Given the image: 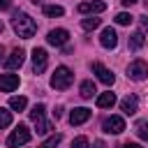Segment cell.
<instances>
[{
    "instance_id": "6da1fadb",
    "label": "cell",
    "mask_w": 148,
    "mask_h": 148,
    "mask_svg": "<svg viewBox=\"0 0 148 148\" xmlns=\"http://www.w3.org/2000/svg\"><path fill=\"white\" fill-rule=\"evenodd\" d=\"M12 25H14V32L23 39H30L35 32H37V23L25 14V12H14L12 16Z\"/></svg>"
},
{
    "instance_id": "7a4b0ae2",
    "label": "cell",
    "mask_w": 148,
    "mask_h": 148,
    "mask_svg": "<svg viewBox=\"0 0 148 148\" xmlns=\"http://www.w3.org/2000/svg\"><path fill=\"white\" fill-rule=\"evenodd\" d=\"M72 81H74V74H72L69 67H56V72H53V76H51V88H56V90H67V88L72 86Z\"/></svg>"
},
{
    "instance_id": "3957f363",
    "label": "cell",
    "mask_w": 148,
    "mask_h": 148,
    "mask_svg": "<svg viewBox=\"0 0 148 148\" xmlns=\"http://www.w3.org/2000/svg\"><path fill=\"white\" fill-rule=\"evenodd\" d=\"M28 141H30V130L25 125H16V130L7 136V146L9 148H18V146H23Z\"/></svg>"
},
{
    "instance_id": "277c9868",
    "label": "cell",
    "mask_w": 148,
    "mask_h": 148,
    "mask_svg": "<svg viewBox=\"0 0 148 148\" xmlns=\"http://www.w3.org/2000/svg\"><path fill=\"white\" fill-rule=\"evenodd\" d=\"M127 76L134 79V81H143V79L148 76V62H146V60H134V62H130Z\"/></svg>"
},
{
    "instance_id": "5b68a950",
    "label": "cell",
    "mask_w": 148,
    "mask_h": 148,
    "mask_svg": "<svg viewBox=\"0 0 148 148\" xmlns=\"http://www.w3.org/2000/svg\"><path fill=\"white\" fill-rule=\"evenodd\" d=\"M102 130H104L106 134H120V132L125 130V120H123L120 116H109V118H104Z\"/></svg>"
},
{
    "instance_id": "8992f818",
    "label": "cell",
    "mask_w": 148,
    "mask_h": 148,
    "mask_svg": "<svg viewBox=\"0 0 148 148\" xmlns=\"http://www.w3.org/2000/svg\"><path fill=\"white\" fill-rule=\"evenodd\" d=\"M46 62H49V56L44 49H32V69L35 74H42L46 69Z\"/></svg>"
},
{
    "instance_id": "52a82bcc",
    "label": "cell",
    "mask_w": 148,
    "mask_h": 148,
    "mask_svg": "<svg viewBox=\"0 0 148 148\" xmlns=\"http://www.w3.org/2000/svg\"><path fill=\"white\" fill-rule=\"evenodd\" d=\"M92 72L97 74V79H99V81H102L104 86H113L116 76H113V74H111V72H109V69H106V67H104L102 62H92Z\"/></svg>"
},
{
    "instance_id": "ba28073f",
    "label": "cell",
    "mask_w": 148,
    "mask_h": 148,
    "mask_svg": "<svg viewBox=\"0 0 148 148\" xmlns=\"http://www.w3.org/2000/svg\"><path fill=\"white\" fill-rule=\"evenodd\" d=\"M46 39H49V44H51V46H62V44L69 39V32H67L65 28H56V30H51V32H49V37H46Z\"/></svg>"
},
{
    "instance_id": "9c48e42d",
    "label": "cell",
    "mask_w": 148,
    "mask_h": 148,
    "mask_svg": "<svg viewBox=\"0 0 148 148\" xmlns=\"http://www.w3.org/2000/svg\"><path fill=\"white\" fill-rule=\"evenodd\" d=\"M18 76L16 74H0V90L2 92H12V90H16L18 88Z\"/></svg>"
},
{
    "instance_id": "30bf717a",
    "label": "cell",
    "mask_w": 148,
    "mask_h": 148,
    "mask_svg": "<svg viewBox=\"0 0 148 148\" xmlns=\"http://www.w3.org/2000/svg\"><path fill=\"white\" fill-rule=\"evenodd\" d=\"M99 44H102L104 49H116V44H118L116 30H113V28H104V30H102V37H99Z\"/></svg>"
},
{
    "instance_id": "8fae6325",
    "label": "cell",
    "mask_w": 148,
    "mask_h": 148,
    "mask_svg": "<svg viewBox=\"0 0 148 148\" xmlns=\"http://www.w3.org/2000/svg\"><path fill=\"white\" fill-rule=\"evenodd\" d=\"M106 9V5L102 2V0H92V2H81L79 5V12L81 14H99V12H104Z\"/></svg>"
},
{
    "instance_id": "7c38bea8",
    "label": "cell",
    "mask_w": 148,
    "mask_h": 148,
    "mask_svg": "<svg viewBox=\"0 0 148 148\" xmlns=\"http://www.w3.org/2000/svg\"><path fill=\"white\" fill-rule=\"evenodd\" d=\"M23 60H25L23 49H14V51L9 53V58L5 60V65H7L9 69H16V67H21V65H23Z\"/></svg>"
},
{
    "instance_id": "4fadbf2b",
    "label": "cell",
    "mask_w": 148,
    "mask_h": 148,
    "mask_svg": "<svg viewBox=\"0 0 148 148\" xmlns=\"http://www.w3.org/2000/svg\"><path fill=\"white\" fill-rule=\"evenodd\" d=\"M90 118V109H86V106H79V109H74L72 113H69V123L72 125H81V123H86Z\"/></svg>"
},
{
    "instance_id": "5bb4252c",
    "label": "cell",
    "mask_w": 148,
    "mask_h": 148,
    "mask_svg": "<svg viewBox=\"0 0 148 148\" xmlns=\"http://www.w3.org/2000/svg\"><path fill=\"white\" fill-rule=\"evenodd\" d=\"M120 109H123V113H125V116L136 113V97H134V95H127V97L120 102Z\"/></svg>"
},
{
    "instance_id": "9a60e30c",
    "label": "cell",
    "mask_w": 148,
    "mask_h": 148,
    "mask_svg": "<svg viewBox=\"0 0 148 148\" xmlns=\"http://www.w3.org/2000/svg\"><path fill=\"white\" fill-rule=\"evenodd\" d=\"M113 104H116V95H113L111 90H109V92H102V95L97 97V106H99V109H111Z\"/></svg>"
},
{
    "instance_id": "2e32d148",
    "label": "cell",
    "mask_w": 148,
    "mask_h": 148,
    "mask_svg": "<svg viewBox=\"0 0 148 148\" xmlns=\"http://www.w3.org/2000/svg\"><path fill=\"white\" fill-rule=\"evenodd\" d=\"M79 95H81L83 99H90V97L95 95V83H92V81H83V83H81V92H79Z\"/></svg>"
},
{
    "instance_id": "e0dca14e",
    "label": "cell",
    "mask_w": 148,
    "mask_h": 148,
    "mask_svg": "<svg viewBox=\"0 0 148 148\" xmlns=\"http://www.w3.org/2000/svg\"><path fill=\"white\" fill-rule=\"evenodd\" d=\"M143 44H146V37H143V32H134V35L130 37V49H134V51H136V49H141Z\"/></svg>"
},
{
    "instance_id": "ac0fdd59",
    "label": "cell",
    "mask_w": 148,
    "mask_h": 148,
    "mask_svg": "<svg viewBox=\"0 0 148 148\" xmlns=\"http://www.w3.org/2000/svg\"><path fill=\"white\" fill-rule=\"evenodd\" d=\"M9 106H12L14 111H23V109L28 106V99H25V97H9Z\"/></svg>"
},
{
    "instance_id": "d6986e66",
    "label": "cell",
    "mask_w": 148,
    "mask_h": 148,
    "mask_svg": "<svg viewBox=\"0 0 148 148\" xmlns=\"http://www.w3.org/2000/svg\"><path fill=\"white\" fill-rule=\"evenodd\" d=\"M44 14H46V16H62L65 9H62L60 5H46V7H44Z\"/></svg>"
},
{
    "instance_id": "ffe728a7",
    "label": "cell",
    "mask_w": 148,
    "mask_h": 148,
    "mask_svg": "<svg viewBox=\"0 0 148 148\" xmlns=\"http://www.w3.org/2000/svg\"><path fill=\"white\" fill-rule=\"evenodd\" d=\"M99 23H102V18H95V16H90V18H83V21H81L83 30H95V28H99Z\"/></svg>"
},
{
    "instance_id": "44dd1931",
    "label": "cell",
    "mask_w": 148,
    "mask_h": 148,
    "mask_svg": "<svg viewBox=\"0 0 148 148\" xmlns=\"http://www.w3.org/2000/svg\"><path fill=\"white\" fill-rule=\"evenodd\" d=\"M44 111H46V109H44V104H35V106H32V111H30V120L35 123V120L44 118Z\"/></svg>"
},
{
    "instance_id": "7402d4cb",
    "label": "cell",
    "mask_w": 148,
    "mask_h": 148,
    "mask_svg": "<svg viewBox=\"0 0 148 148\" xmlns=\"http://www.w3.org/2000/svg\"><path fill=\"white\" fill-rule=\"evenodd\" d=\"M132 21H134V16L127 14V12H120V14L116 16V23H118V25H130Z\"/></svg>"
},
{
    "instance_id": "603a6c76",
    "label": "cell",
    "mask_w": 148,
    "mask_h": 148,
    "mask_svg": "<svg viewBox=\"0 0 148 148\" xmlns=\"http://www.w3.org/2000/svg\"><path fill=\"white\" fill-rule=\"evenodd\" d=\"M12 125V113L7 109H0V130L2 127H9Z\"/></svg>"
},
{
    "instance_id": "cb8c5ba5",
    "label": "cell",
    "mask_w": 148,
    "mask_h": 148,
    "mask_svg": "<svg viewBox=\"0 0 148 148\" xmlns=\"http://www.w3.org/2000/svg\"><path fill=\"white\" fill-rule=\"evenodd\" d=\"M35 127H37V134H46L51 130V123H46L44 118H39V120H35Z\"/></svg>"
},
{
    "instance_id": "d4e9b609",
    "label": "cell",
    "mask_w": 148,
    "mask_h": 148,
    "mask_svg": "<svg viewBox=\"0 0 148 148\" xmlns=\"http://www.w3.org/2000/svg\"><path fill=\"white\" fill-rule=\"evenodd\" d=\"M136 134H139V139H148V123L146 120L136 125Z\"/></svg>"
},
{
    "instance_id": "484cf974",
    "label": "cell",
    "mask_w": 148,
    "mask_h": 148,
    "mask_svg": "<svg viewBox=\"0 0 148 148\" xmlns=\"http://www.w3.org/2000/svg\"><path fill=\"white\" fill-rule=\"evenodd\" d=\"M72 148H88V139L86 136H76L72 141Z\"/></svg>"
},
{
    "instance_id": "4316f807",
    "label": "cell",
    "mask_w": 148,
    "mask_h": 148,
    "mask_svg": "<svg viewBox=\"0 0 148 148\" xmlns=\"http://www.w3.org/2000/svg\"><path fill=\"white\" fill-rule=\"evenodd\" d=\"M141 30L148 32V16H141Z\"/></svg>"
},
{
    "instance_id": "83f0119b",
    "label": "cell",
    "mask_w": 148,
    "mask_h": 148,
    "mask_svg": "<svg viewBox=\"0 0 148 148\" xmlns=\"http://www.w3.org/2000/svg\"><path fill=\"white\" fill-rule=\"evenodd\" d=\"M2 9H9V0H0V12Z\"/></svg>"
},
{
    "instance_id": "f1b7e54d",
    "label": "cell",
    "mask_w": 148,
    "mask_h": 148,
    "mask_svg": "<svg viewBox=\"0 0 148 148\" xmlns=\"http://www.w3.org/2000/svg\"><path fill=\"white\" fill-rule=\"evenodd\" d=\"M60 116H62V109H60V106H58V109H56V111H53V118H60Z\"/></svg>"
},
{
    "instance_id": "f546056e",
    "label": "cell",
    "mask_w": 148,
    "mask_h": 148,
    "mask_svg": "<svg viewBox=\"0 0 148 148\" xmlns=\"http://www.w3.org/2000/svg\"><path fill=\"white\" fill-rule=\"evenodd\" d=\"M123 5L125 7H132V5H136V0H123Z\"/></svg>"
},
{
    "instance_id": "4dcf8cb0",
    "label": "cell",
    "mask_w": 148,
    "mask_h": 148,
    "mask_svg": "<svg viewBox=\"0 0 148 148\" xmlns=\"http://www.w3.org/2000/svg\"><path fill=\"white\" fill-rule=\"evenodd\" d=\"M95 148H106V143H104V141H99V139H97V141H95Z\"/></svg>"
},
{
    "instance_id": "1f68e13d",
    "label": "cell",
    "mask_w": 148,
    "mask_h": 148,
    "mask_svg": "<svg viewBox=\"0 0 148 148\" xmlns=\"http://www.w3.org/2000/svg\"><path fill=\"white\" fill-rule=\"evenodd\" d=\"M123 148H141V146H139V143H125Z\"/></svg>"
},
{
    "instance_id": "d6a6232c",
    "label": "cell",
    "mask_w": 148,
    "mask_h": 148,
    "mask_svg": "<svg viewBox=\"0 0 148 148\" xmlns=\"http://www.w3.org/2000/svg\"><path fill=\"white\" fill-rule=\"evenodd\" d=\"M39 148H53V143H49V141H46V143H42Z\"/></svg>"
},
{
    "instance_id": "836d02e7",
    "label": "cell",
    "mask_w": 148,
    "mask_h": 148,
    "mask_svg": "<svg viewBox=\"0 0 148 148\" xmlns=\"http://www.w3.org/2000/svg\"><path fill=\"white\" fill-rule=\"evenodd\" d=\"M2 30H5V25H2V21H0V32H2Z\"/></svg>"
},
{
    "instance_id": "e575fe53",
    "label": "cell",
    "mask_w": 148,
    "mask_h": 148,
    "mask_svg": "<svg viewBox=\"0 0 148 148\" xmlns=\"http://www.w3.org/2000/svg\"><path fill=\"white\" fill-rule=\"evenodd\" d=\"M32 2H35V5H39V2H42V0H32Z\"/></svg>"
},
{
    "instance_id": "d590c367",
    "label": "cell",
    "mask_w": 148,
    "mask_h": 148,
    "mask_svg": "<svg viewBox=\"0 0 148 148\" xmlns=\"http://www.w3.org/2000/svg\"><path fill=\"white\" fill-rule=\"evenodd\" d=\"M0 56H2V46H0Z\"/></svg>"
}]
</instances>
